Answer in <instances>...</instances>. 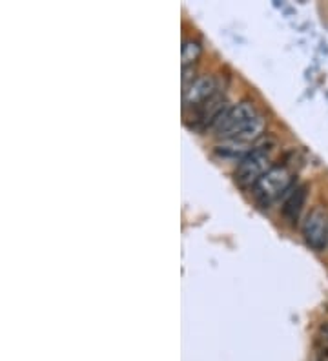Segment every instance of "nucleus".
<instances>
[{
  "label": "nucleus",
  "instance_id": "obj_6",
  "mask_svg": "<svg viewBox=\"0 0 328 361\" xmlns=\"http://www.w3.org/2000/svg\"><path fill=\"white\" fill-rule=\"evenodd\" d=\"M306 194H308V188L305 185L296 186V188H290V192L286 194L283 201V207H281V212H283V217L288 221L290 225L298 223L299 214H301L303 207H305Z\"/></svg>",
  "mask_w": 328,
  "mask_h": 361
},
{
  "label": "nucleus",
  "instance_id": "obj_5",
  "mask_svg": "<svg viewBox=\"0 0 328 361\" xmlns=\"http://www.w3.org/2000/svg\"><path fill=\"white\" fill-rule=\"evenodd\" d=\"M219 93V82L214 75H202L193 79L192 82L184 86L183 104L184 108H201L202 104L214 99Z\"/></svg>",
  "mask_w": 328,
  "mask_h": 361
},
{
  "label": "nucleus",
  "instance_id": "obj_7",
  "mask_svg": "<svg viewBox=\"0 0 328 361\" xmlns=\"http://www.w3.org/2000/svg\"><path fill=\"white\" fill-rule=\"evenodd\" d=\"M202 46L199 40L186 39L183 42V51H181V59H183V70H188L190 66H195V62L201 59Z\"/></svg>",
  "mask_w": 328,
  "mask_h": 361
},
{
  "label": "nucleus",
  "instance_id": "obj_1",
  "mask_svg": "<svg viewBox=\"0 0 328 361\" xmlns=\"http://www.w3.org/2000/svg\"><path fill=\"white\" fill-rule=\"evenodd\" d=\"M292 188V173L286 166H272L252 188L254 197L261 207H268Z\"/></svg>",
  "mask_w": 328,
  "mask_h": 361
},
{
  "label": "nucleus",
  "instance_id": "obj_4",
  "mask_svg": "<svg viewBox=\"0 0 328 361\" xmlns=\"http://www.w3.org/2000/svg\"><path fill=\"white\" fill-rule=\"evenodd\" d=\"M303 238L312 250H324L328 247V214L323 207H314L303 225Z\"/></svg>",
  "mask_w": 328,
  "mask_h": 361
},
{
  "label": "nucleus",
  "instance_id": "obj_2",
  "mask_svg": "<svg viewBox=\"0 0 328 361\" xmlns=\"http://www.w3.org/2000/svg\"><path fill=\"white\" fill-rule=\"evenodd\" d=\"M270 161V148H265V146L252 148V152L241 159L237 164L236 173H233L237 185L243 188H254L255 183L272 168Z\"/></svg>",
  "mask_w": 328,
  "mask_h": 361
},
{
  "label": "nucleus",
  "instance_id": "obj_8",
  "mask_svg": "<svg viewBox=\"0 0 328 361\" xmlns=\"http://www.w3.org/2000/svg\"><path fill=\"white\" fill-rule=\"evenodd\" d=\"M315 361H328V348H321L317 353V360Z\"/></svg>",
  "mask_w": 328,
  "mask_h": 361
},
{
  "label": "nucleus",
  "instance_id": "obj_3",
  "mask_svg": "<svg viewBox=\"0 0 328 361\" xmlns=\"http://www.w3.org/2000/svg\"><path fill=\"white\" fill-rule=\"evenodd\" d=\"M255 115H259V111L255 110L254 102L243 101L239 102V104H233L230 106V108H226V110L215 119V123L212 124V126H214L219 139H226L233 130H237L239 126H243L245 123L254 119Z\"/></svg>",
  "mask_w": 328,
  "mask_h": 361
}]
</instances>
